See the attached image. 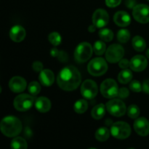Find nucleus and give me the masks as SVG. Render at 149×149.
Returning a JSON list of instances; mask_svg holds the SVG:
<instances>
[{"label": "nucleus", "instance_id": "1", "mask_svg": "<svg viewBox=\"0 0 149 149\" xmlns=\"http://www.w3.org/2000/svg\"><path fill=\"white\" fill-rule=\"evenodd\" d=\"M81 76L79 70L73 65L63 68L58 75V86L65 91H73L80 85Z\"/></svg>", "mask_w": 149, "mask_h": 149}, {"label": "nucleus", "instance_id": "2", "mask_svg": "<svg viewBox=\"0 0 149 149\" xmlns=\"http://www.w3.org/2000/svg\"><path fill=\"white\" fill-rule=\"evenodd\" d=\"M0 129L5 136L9 138L16 137L23 129L20 119L13 116H8L2 119L0 123Z\"/></svg>", "mask_w": 149, "mask_h": 149}, {"label": "nucleus", "instance_id": "3", "mask_svg": "<svg viewBox=\"0 0 149 149\" xmlns=\"http://www.w3.org/2000/svg\"><path fill=\"white\" fill-rule=\"evenodd\" d=\"M111 134L117 139H126L129 138L131 134L130 126L127 122H116L111 125Z\"/></svg>", "mask_w": 149, "mask_h": 149}, {"label": "nucleus", "instance_id": "4", "mask_svg": "<svg viewBox=\"0 0 149 149\" xmlns=\"http://www.w3.org/2000/svg\"><path fill=\"white\" fill-rule=\"evenodd\" d=\"M87 70L91 75L94 77H100L107 71V63L103 58H95L89 63Z\"/></svg>", "mask_w": 149, "mask_h": 149}, {"label": "nucleus", "instance_id": "5", "mask_svg": "<svg viewBox=\"0 0 149 149\" xmlns=\"http://www.w3.org/2000/svg\"><path fill=\"white\" fill-rule=\"evenodd\" d=\"M93 48L88 42L80 43L74 52V58L78 63H84L88 61L93 55Z\"/></svg>", "mask_w": 149, "mask_h": 149}, {"label": "nucleus", "instance_id": "6", "mask_svg": "<svg viewBox=\"0 0 149 149\" xmlns=\"http://www.w3.org/2000/svg\"><path fill=\"white\" fill-rule=\"evenodd\" d=\"M35 98L33 95L29 94H20L14 100V107L19 111H26L33 106Z\"/></svg>", "mask_w": 149, "mask_h": 149}, {"label": "nucleus", "instance_id": "7", "mask_svg": "<svg viewBox=\"0 0 149 149\" xmlns=\"http://www.w3.org/2000/svg\"><path fill=\"white\" fill-rule=\"evenodd\" d=\"M100 93L106 98H113L118 96L119 87L117 83L113 79H107L100 85Z\"/></svg>", "mask_w": 149, "mask_h": 149}, {"label": "nucleus", "instance_id": "8", "mask_svg": "<svg viewBox=\"0 0 149 149\" xmlns=\"http://www.w3.org/2000/svg\"><path fill=\"white\" fill-rule=\"evenodd\" d=\"M125 50L122 45L113 44L109 46L106 51V58L108 62L116 63L122 59Z\"/></svg>", "mask_w": 149, "mask_h": 149}, {"label": "nucleus", "instance_id": "9", "mask_svg": "<svg viewBox=\"0 0 149 149\" xmlns=\"http://www.w3.org/2000/svg\"><path fill=\"white\" fill-rule=\"evenodd\" d=\"M106 109L113 116L120 117L126 113L127 108L125 103L119 99H112L106 103Z\"/></svg>", "mask_w": 149, "mask_h": 149}, {"label": "nucleus", "instance_id": "10", "mask_svg": "<svg viewBox=\"0 0 149 149\" xmlns=\"http://www.w3.org/2000/svg\"><path fill=\"white\" fill-rule=\"evenodd\" d=\"M98 92L97 85L93 80L87 79L81 86V94L84 98L92 100L96 97Z\"/></svg>", "mask_w": 149, "mask_h": 149}, {"label": "nucleus", "instance_id": "11", "mask_svg": "<svg viewBox=\"0 0 149 149\" xmlns=\"http://www.w3.org/2000/svg\"><path fill=\"white\" fill-rule=\"evenodd\" d=\"M132 15L135 20L141 23L149 22V7L146 4H140L134 7Z\"/></svg>", "mask_w": 149, "mask_h": 149}, {"label": "nucleus", "instance_id": "12", "mask_svg": "<svg viewBox=\"0 0 149 149\" xmlns=\"http://www.w3.org/2000/svg\"><path fill=\"white\" fill-rule=\"evenodd\" d=\"M93 23L97 28H103L108 24L109 15L103 9H97L93 15Z\"/></svg>", "mask_w": 149, "mask_h": 149}, {"label": "nucleus", "instance_id": "13", "mask_svg": "<svg viewBox=\"0 0 149 149\" xmlns=\"http://www.w3.org/2000/svg\"><path fill=\"white\" fill-rule=\"evenodd\" d=\"M26 79L20 77H14L10 80L9 82V87L10 90L13 93H20L24 91L26 88Z\"/></svg>", "mask_w": 149, "mask_h": 149}, {"label": "nucleus", "instance_id": "14", "mask_svg": "<svg viewBox=\"0 0 149 149\" xmlns=\"http://www.w3.org/2000/svg\"><path fill=\"white\" fill-rule=\"evenodd\" d=\"M133 126L135 132L141 136H146L149 134V122L146 118L136 119L134 122Z\"/></svg>", "mask_w": 149, "mask_h": 149}, {"label": "nucleus", "instance_id": "15", "mask_svg": "<svg viewBox=\"0 0 149 149\" xmlns=\"http://www.w3.org/2000/svg\"><path fill=\"white\" fill-rule=\"evenodd\" d=\"M148 65V61L146 57L143 55H135L131 59L130 63V67L131 69L136 72L143 71L146 69Z\"/></svg>", "mask_w": 149, "mask_h": 149}, {"label": "nucleus", "instance_id": "16", "mask_svg": "<svg viewBox=\"0 0 149 149\" xmlns=\"http://www.w3.org/2000/svg\"><path fill=\"white\" fill-rule=\"evenodd\" d=\"M10 37L15 42H22L26 37V30L21 26H14L10 31Z\"/></svg>", "mask_w": 149, "mask_h": 149}, {"label": "nucleus", "instance_id": "17", "mask_svg": "<svg viewBox=\"0 0 149 149\" xmlns=\"http://www.w3.org/2000/svg\"><path fill=\"white\" fill-rule=\"evenodd\" d=\"M113 21L120 27H125L130 24L131 17L127 12L119 11L115 13L113 16Z\"/></svg>", "mask_w": 149, "mask_h": 149}, {"label": "nucleus", "instance_id": "18", "mask_svg": "<svg viewBox=\"0 0 149 149\" xmlns=\"http://www.w3.org/2000/svg\"><path fill=\"white\" fill-rule=\"evenodd\" d=\"M39 79L42 85L45 87H49L53 84L55 76L51 70L43 69L39 74Z\"/></svg>", "mask_w": 149, "mask_h": 149}, {"label": "nucleus", "instance_id": "19", "mask_svg": "<svg viewBox=\"0 0 149 149\" xmlns=\"http://www.w3.org/2000/svg\"><path fill=\"white\" fill-rule=\"evenodd\" d=\"M35 107L41 113H46L51 109V102L47 97H39L35 100Z\"/></svg>", "mask_w": 149, "mask_h": 149}, {"label": "nucleus", "instance_id": "20", "mask_svg": "<svg viewBox=\"0 0 149 149\" xmlns=\"http://www.w3.org/2000/svg\"><path fill=\"white\" fill-rule=\"evenodd\" d=\"M106 107H105L103 103H100V104L95 106L92 109V117L95 119H97V120L102 119L106 113Z\"/></svg>", "mask_w": 149, "mask_h": 149}, {"label": "nucleus", "instance_id": "21", "mask_svg": "<svg viewBox=\"0 0 149 149\" xmlns=\"http://www.w3.org/2000/svg\"><path fill=\"white\" fill-rule=\"evenodd\" d=\"M132 47L138 52H143L146 49V42L143 37L140 36H136L132 39Z\"/></svg>", "mask_w": 149, "mask_h": 149}, {"label": "nucleus", "instance_id": "22", "mask_svg": "<svg viewBox=\"0 0 149 149\" xmlns=\"http://www.w3.org/2000/svg\"><path fill=\"white\" fill-rule=\"evenodd\" d=\"M132 73L130 70L127 68H125L120 71L118 76V80L121 84H127L128 82L132 80Z\"/></svg>", "mask_w": 149, "mask_h": 149}, {"label": "nucleus", "instance_id": "23", "mask_svg": "<svg viewBox=\"0 0 149 149\" xmlns=\"http://www.w3.org/2000/svg\"><path fill=\"white\" fill-rule=\"evenodd\" d=\"M110 136V131L107 127H100L96 131L95 138L100 142H104L107 141Z\"/></svg>", "mask_w": 149, "mask_h": 149}, {"label": "nucleus", "instance_id": "24", "mask_svg": "<svg viewBox=\"0 0 149 149\" xmlns=\"http://www.w3.org/2000/svg\"><path fill=\"white\" fill-rule=\"evenodd\" d=\"M10 146L14 149H26L28 145L24 138L21 137H16L13 139Z\"/></svg>", "mask_w": 149, "mask_h": 149}, {"label": "nucleus", "instance_id": "25", "mask_svg": "<svg viewBox=\"0 0 149 149\" xmlns=\"http://www.w3.org/2000/svg\"><path fill=\"white\" fill-rule=\"evenodd\" d=\"M88 108V103L84 99L77 100L74 106V109L77 113H84Z\"/></svg>", "mask_w": 149, "mask_h": 149}, {"label": "nucleus", "instance_id": "26", "mask_svg": "<svg viewBox=\"0 0 149 149\" xmlns=\"http://www.w3.org/2000/svg\"><path fill=\"white\" fill-rule=\"evenodd\" d=\"M99 36L104 42H111L113 38V33L109 29H103L99 31Z\"/></svg>", "mask_w": 149, "mask_h": 149}, {"label": "nucleus", "instance_id": "27", "mask_svg": "<svg viewBox=\"0 0 149 149\" xmlns=\"http://www.w3.org/2000/svg\"><path fill=\"white\" fill-rule=\"evenodd\" d=\"M93 51L97 55H102L106 51V44L102 41H97L93 45Z\"/></svg>", "mask_w": 149, "mask_h": 149}, {"label": "nucleus", "instance_id": "28", "mask_svg": "<svg viewBox=\"0 0 149 149\" xmlns=\"http://www.w3.org/2000/svg\"><path fill=\"white\" fill-rule=\"evenodd\" d=\"M130 38V33L127 29H121L117 33V39L121 43H127Z\"/></svg>", "mask_w": 149, "mask_h": 149}, {"label": "nucleus", "instance_id": "29", "mask_svg": "<svg viewBox=\"0 0 149 149\" xmlns=\"http://www.w3.org/2000/svg\"><path fill=\"white\" fill-rule=\"evenodd\" d=\"M48 39H49V42H50L52 45L56 47L58 46V45L61 43L62 38H61V34H60L58 32L55 31L49 33V36H48Z\"/></svg>", "mask_w": 149, "mask_h": 149}, {"label": "nucleus", "instance_id": "30", "mask_svg": "<svg viewBox=\"0 0 149 149\" xmlns=\"http://www.w3.org/2000/svg\"><path fill=\"white\" fill-rule=\"evenodd\" d=\"M140 109L136 105H131L128 107L127 113L128 116L131 119H137L140 115Z\"/></svg>", "mask_w": 149, "mask_h": 149}, {"label": "nucleus", "instance_id": "31", "mask_svg": "<svg viewBox=\"0 0 149 149\" xmlns=\"http://www.w3.org/2000/svg\"><path fill=\"white\" fill-rule=\"evenodd\" d=\"M29 93L33 96H36L40 93L41 91V85L37 81H32L29 84L28 87Z\"/></svg>", "mask_w": 149, "mask_h": 149}, {"label": "nucleus", "instance_id": "32", "mask_svg": "<svg viewBox=\"0 0 149 149\" xmlns=\"http://www.w3.org/2000/svg\"><path fill=\"white\" fill-rule=\"evenodd\" d=\"M130 88L132 91L135 92V93H139L142 90L143 86L141 85V83L137 80H133L130 84Z\"/></svg>", "mask_w": 149, "mask_h": 149}, {"label": "nucleus", "instance_id": "33", "mask_svg": "<svg viewBox=\"0 0 149 149\" xmlns=\"http://www.w3.org/2000/svg\"><path fill=\"white\" fill-rule=\"evenodd\" d=\"M130 93H129V90L128 89L125 88V87H122V88L119 89V93H118V96L119 98H126L129 96Z\"/></svg>", "mask_w": 149, "mask_h": 149}, {"label": "nucleus", "instance_id": "34", "mask_svg": "<svg viewBox=\"0 0 149 149\" xmlns=\"http://www.w3.org/2000/svg\"><path fill=\"white\" fill-rule=\"evenodd\" d=\"M32 67H33V69L35 71H36V72H41L43 70V64L40 61H35V62H33Z\"/></svg>", "mask_w": 149, "mask_h": 149}, {"label": "nucleus", "instance_id": "35", "mask_svg": "<svg viewBox=\"0 0 149 149\" xmlns=\"http://www.w3.org/2000/svg\"><path fill=\"white\" fill-rule=\"evenodd\" d=\"M122 0H106V5L109 7H116L120 4Z\"/></svg>", "mask_w": 149, "mask_h": 149}, {"label": "nucleus", "instance_id": "36", "mask_svg": "<svg viewBox=\"0 0 149 149\" xmlns=\"http://www.w3.org/2000/svg\"><path fill=\"white\" fill-rule=\"evenodd\" d=\"M57 58H58L61 62L65 63L68 61V57L66 52H64V51H60L59 55H58V56L57 57Z\"/></svg>", "mask_w": 149, "mask_h": 149}, {"label": "nucleus", "instance_id": "37", "mask_svg": "<svg viewBox=\"0 0 149 149\" xmlns=\"http://www.w3.org/2000/svg\"><path fill=\"white\" fill-rule=\"evenodd\" d=\"M130 61H128L127 59H122L119 62V65L121 68L125 69V68H127L130 66Z\"/></svg>", "mask_w": 149, "mask_h": 149}, {"label": "nucleus", "instance_id": "38", "mask_svg": "<svg viewBox=\"0 0 149 149\" xmlns=\"http://www.w3.org/2000/svg\"><path fill=\"white\" fill-rule=\"evenodd\" d=\"M143 90L146 93L149 94V79L146 80L143 82Z\"/></svg>", "mask_w": 149, "mask_h": 149}, {"label": "nucleus", "instance_id": "39", "mask_svg": "<svg viewBox=\"0 0 149 149\" xmlns=\"http://www.w3.org/2000/svg\"><path fill=\"white\" fill-rule=\"evenodd\" d=\"M59 52L60 51L58 50L57 48H52V49H51L50 51V54H51V56L52 57H54V58H57V57L58 56V55H59Z\"/></svg>", "mask_w": 149, "mask_h": 149}, {"label": "nucleus", "instance_id": "40", "mask_svg": "<svg viewBox=\"0 0 149 149\" xmlns=\"http://www.w3.org/2000/svg\"><path fill=\"white\" fill-rule=\"evenodd\" d=\"M126 5L130 8H134L135 6V0H127Z\"/></svg>", "mask_w": 149, "mask_h": 149}, {"label": "nucleus", "instance_id": "41", "mask_svg": "<svg viewBox=\"0 0 149 149\" xmlns=\"http://www.w3.org/2000/svg\"><path fill=\"white\" fill-rule=\"evenodd\" d=\"M96 28L97 27H96L94 24H93V25H91V26H90V27L88 28V31L90 32V33H93V32L95 31Z\"/></svg>", "mask_w": 149, "mask_h": 149}, {"label": "nucleus", "instance_id": "42", "mask_svg": "<svg viewBox=\"0 0 149 149\" xmlns=\"http://www.w3.org/2000/svg\"><path fill=\"white\" fill-rule=\"evenodd\" d=\"M146 57L149 59V49L146 51Z\"/></svg>", "mask_w": 149, "mask_h": 149}, {"label": "nucleus", "instance_id": "43", "mask_svg": "<svg viewBox=\"0 0 149 149\" xmlns=\"http://www.w3.org/2000/svg\"><path fill=\"white\" fill-rule=\"evenodd\" d=\"M148 1H149V0H148Z\"/></svg>", "mask_w": 149, "mask_h": 149}]
</instances>
